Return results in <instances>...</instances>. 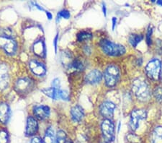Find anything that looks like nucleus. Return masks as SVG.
I'll list each match as a JSON object with an SVG mask.
<instances>
[{
	"instance_id": "1",
	"label": "nucleus",
	"mask_w": 162,
	"mask_h": 143,
	"mask_svg": "<svg viewBox=\"0 0 162 143\" xmlns=\"http://www.w3.org/2000/svg\"><path fill=\"white\" fill-rule=\"evenodd\" d=\"M132 90L136 97L140 101H147L150 98V90L146 82L140 78L134 80Z\"/></svg>"
},
{
	"instance_id": "2",
	"label": "nucleus",
	"mask_w": 162,
	"mask_h": 143,
	"mask_svg": "<svg viewBox=\"0 0 162 143\" xmlns=\"http://www.w3.org/2000/svg\"><path fill=\"white\" fill-rule=\"evenodd\" d=\"M99 45L104 53L109 56H119L125 53V49L123 46L113 43L111 41L104 39L100 41Z\"/></svg>"
},
{
	"instance_id": "3",
	"label": "nucleus",
	"mask_w": 162,
	"mask_h": 143,
	"mask_svg": "<svg viewBox=\"0 0 162 143\" xmlns=\"http://www.w3.org/2000/svg\"><path fill=\"white\" fill-rule=\"evenodd\" d=\"M104 76H105L106 84L110 88H112L118 82L119 77H120V71L115 65H109L105 69Z\"/></svg>"
},
{
	"instance_id": "4",
	"label": "nucleus",
	"mask_w": 162,
	"mask_h": 143,
	"mask_svg": "<svg viewBox=\"0 0 162 143\" xmlns=\"http://www.w3.org/2000/svg\"><path fill=\"white\" fill-rule=\"evenodd\" d=\"M161 61L157 59V58H154L150 61L146 65V72L147 75L151 79L156 80L159 78L160 74H161Z\"/></svg>"
},
{
	"instance_id": "5",
	"label": "nucleus",
	"mask_w": 162,
	"mask_h": 143,
	"mask_svg": "<svg viewBox=\"0 0 162 143\" xmlns=\"http://www.w3.org/2000/svg\"><path fill=\"white\" fill-rule=\"evenodd\" d=\"M102 132L107 142H112L114 139V126L109 119H105L101 125Z\"/></svg>"
},
{
	"instance_id": "6",
	"label": "nucleus",
	"mask_w": 162,
	"mask_h": 143,
	"mask_svg": "<svg viewBox=\"0 0 162 143\" xmlns=\"http://www.w3.org/2000/svg\"><path fill=\"white\" fill-rule=\"evenodd\" d=\"M0 48L9 55H13L17 51V43L10 37L0 36Z\"/></svg>"
},
{
	"instance_id": "7",
	"label": "nucleus",
	"mask_w": 162,
	"mask_h": 143,
	"mask_svg": "<svg viewBox=\"0 0 162 143\" xmlns=\"http://www.w3.org/2000/svg\"><path fill=\"white\" fill-rule=\"evenodd\" d=\"M33 81L28 77H23L18 79L15 83V88L17 93H27L30 91V90L33 88Z\"/></svg>"
},
{
	"instance_id": "8",
	"label": "nucleus",
	"mask_w": 162,
	"mask_h": 143,
	"mask_svg": "<svg viewBox=\"0 0 162 143\" xmlns=\"http://www.w3.org/2000/svg\"><path fill=\"white\" fill-rule=\"evenodd\" d=\"M146 117V111L145 110H133L131 114L130 126L131 129L135 131L139 127V121L143 120Z\"/></svg>"
},
{
	"instance_id": "9",
	"label": "nucleus",
	"mask_w": 162,
	"mask_h": 143,
	"mask_svg": "<svg viewBox=\"0 0 162 143\" xmlns=\"http://www.w3.org/2000/svg\"><path fill=\"white\" fill-rule=\"evenodd\" d=\"M9 80V68L6 64H0V91L4 90L8 86Z\"/></svg>"
},
{
	"instance_id": "10",
	"label": "nucleus",
	"mask_w": 162,
	"mask_h": 143,
	"mask_svg": "<svg viewBox=\"0 0 162 143\" xmlns=\"http://www.w3.org/2000/svg\"><path fill=\"white\" fill-rule=\"evenodd\" d=\"M115 107L116 106L114 105V103H112L110 101H105L101 104L99 110H100L101 114L104 117H105L106 119H110V118H111L113 116L114 110L115 109Z\"/></svg>"
},
{
	"instance_id": "11",
	"label": "nucleus",
	"mask_w": 162,
	"mask_h": 143,
	"mask_svg": "<svg viewBox=\"0 0 162 143\" xmlns=\"http://www.w3.org/2000/svg\"><path fill=\"white\" fill-rule=\"evenodd\" d=\"M29 67L34 75L42 77L46 73V68L42 63L37 60H31L29 62Z\"/></svg>"
},
{
	"instance_id": "12",
	"label": "nucleus",
	"mask_w": 162,
	"mask_h": 143,
	"mask_svg": "<svg viewBox=\"0 0 162 143\" xmlns=\"http://www.w3.org/2000/svg\"><path fill=\"white\" fill-rule=\"evenodd\" d=\"M38 123L33 116H28L27 119L25 134L27 136H33L38 132Z\"/></svg>"
},
{
	"instance_id": "13",
	"label": "nucleus",
	"mask_w": 162,
	"mask_h": 143,
	"mask_svg": "<svg viewBox=\"0 0 162 143\" xmlns=\"http://www.w3.org/2000/svg\"><path fill=\"white\" fill-rule=\"evenodd\" d=\"M33 112L37 118L40 119V120H44V119L48 118L51 110H50L48 106L40 105L35 106L33 109Z\"/></svg>"
},
{
	"instance_id": "14",
	"label": "nucleus",
	"mask_w": 162,
	"mask_h": 143,
	"mask_svg": "<svg viewBox=\"0 0 162 143\" xmlns=\"http://www.w3.org/2000/svg\"><path fill=\"white\" fill-rule=\"evenodd\" d=\"M10 108L5 102L0 103V122L5 124L10 118Z\"/></svg>"
},
{
	"instance_id": "15",
	"label": "nucleus",
	"mask_w": 162,
	"mask_h": 143,
	"mask_svg": "<svg viewBox=\"0 0 162 143\" xmlns=\"http://www.w3.org/2000/svg\"><path fill=\"white\" fill-rule=\"evenodd\" d=\"M71 116L74 122H80L84 116V109L79 105L74 106L70 110Z\"/></svg>"
},
{
	"instance_id": "16",
	"label": "nucleus",
	"mask_w": 162,
	"mask_h": 143,
	"mask_svg": "<svg viewBox=\"0 0 162 143\" xmlns=\"http://www.w3.org/2000/svg\"><path fill=\"white\" fill-rule=\"evenodd\" d=\"M102 78V75L100 72L97 69H94L86 75L85 80L87 83L96 84L101 81Z\"/></svg>"
},
{
	"instance_id": "17",
	"label": "nucleus",
	"mask_w": 162,
	"mask_h": 143,
	"mask_svg": "<svg viewBox=\"0 0 162 143\" xmlns=\"http://www.w3.org/2000/svg\"><path fill=\"white\" fill-rule=\"evenodd\" d=\"M34 54L40 57H45L46 54L45 43L43 41H38L33 46Z\"/></svg>"
},
{
	"instance_id": "18",
	"label": "nucleus",
	"mask_w": 162,
	"mask_h": 143,
	"mask_svg": "<svg viewBox=\"0 0 162 143\" xmlns=\"http://www.w3.org/2000/svg\"><path fill=\"white\" fill-rule=\"evenodd\" d=\"M60 90H61L60 89H57L51 87V88H49L42 89V90H41V92H42L43 94H45V95H47L48 97L51 98L52 99L57 100L58 98H60Z\"/></svg>"
},
{
	"instance_id": "19",
	"label": "nucleus",
	"mask_w": 162,
	"mask_h": 143,
	"mask_svg": "<svg viewBox=\"0 0 162 143\" xmlns=\"http://www.w3.org/2000/svg\"><path fill=\"white\" fill-rule=\"evenodd\" d=\"M152 142L162 143V127H156L152 132Z\"/></svg>"
},
{
	"instance_id": "20",
	"label": "nucleus",
	"mask_w": 162,
	"mask_h": 143,
	"mask_svg": "<svg viewBox=\"0 0 162 143\" xmlns=\"http://www.w3.org/2000/svg\"><path fill=\"white\" fill-rule=\"evenodd\" d=\"M54 137H55V134H54L53 128L48 127L46 129V132H45L43 141H44L45 143H53Z\"/></svg>"
},
{
	"instance_id": "21",
	"label": "nucleus",
	"mask_w": 162,
	"mask_h": 143,
	"mask_svg": "<svg viewBox=\"0 0 162 143\" xmlns=\"http://www.w3.org/2000/svg\"><path fill=\"white\" fill-rule=\"evenodd\" d=\"M143 39V37L141 35H131V36L129 37V42L131 44L132 46L135 48Z\"/></svg>"
},
{
	"instance_id": "22",
	"label": "nucleus",
	"mask_w": 162,
	"mask_h": 143,
	"mask_svg": "<svg viewBox=\"0 0 162 143\" xmlns=\"http://www.w3.org/2000/svg\"><path fill=\"white\" fill-rule=\"evenodd\" d=\"M92 34L87 31H81L77 35V40L79 42H82L84 41H89L92 38Z\"/></svg>"
},
{
	"instance_id": "23",
	"label": "nucleus",
	"mask_w": 162,
	"mask_h": 143,
	"mask_svg": "<svg viewBox=\"0 0 162 143\" xmlns=\"http://www.w3.org/2000/svg\"><path fill=\"white\" fill-rule=\"evenodd\" d=\"M71 67L76 71L81 72L84 69L83 62L79 59H74L71 63Z\"/></svg>"
},
{
	"instance_id": "24",
	"label": "nucleus",
	"mask_w": 162,
	"mask_h": 143,
	"mask_svg": "<svg viewBox=\"0 0 162 143\" xmlns=\"http://www.w3.org/2000/svg\"><path fill=\"white\" fill-rule=\"evenodd\" d=\"M66 132L63 130H59L56 135V143H66Z\"/></svg>"
},
{
	"instance_id": "25",
	"label": "nucleus",
	"mask_w": 162,
	"mask_h": 143,
	"mask_svg": "<svg viewBox=\"0 0 162 143\" xmlns=\"http://www.w3.org/2000/svg\"><path fill=\"white\" fill-rule=\"evenodd\" d=\"M0 143H9V135L6 130H0Z\"/></svg>"
},
{
	"instance_id": "26",
	"label": "nucleus",
	"mask_w": 162,
	"mask_h": 143,
	"mask_svg": "<svg viewBox=\"0 0 162 143\" xmlns=\"http://www.w3.org/2000/svg\"><path fill=\"white\" fill-rule=\"evenodd\" d=\"M70 17H71L70 12H69V11L67 10H63L61 11H60V12L58 13V15H57L58 19H60L62 17V18L67 20L70 18Z\"/></svg>"
},
{
	"instance_id": "27",
	"label": "nucleus",
	"mask_w": 162,
	"mask_h": 143,
	"mask_svg": "<svg viewBox=\"0 0 162 143\" xmlns=\"http://www.w3.org/2000/svg\"><path fill=\"white\" fill-rule=\"evenodd\" d=\"M153 94H154L155 98L158 100V101H162V88L161 87H157V88H156L154 91H153Z\"/></svg>"
},
{
	"instance_id": "28",
	"label": "nucleus",
	"mask_w": 162,
	"mask_h": 143,
	"mask_svg": "<svg viewBox=\"0 0 162 143\" xmlns=\"http://www.w3.org/2000/svg\"><path fill=\"white\" fill-rule=\"evenodd\" d=\"M60 98H61L64 101H69V93L66 92V91L60 90Z\"/></svg>"
},
{
	"instance_id": "29",
	"label": "nucleus",
	"mask_w": 162,
	"mask_h": 143,
	"mask_svg": "<svg viewBox=\"0 0 162 143\" xmlns=\"http://www.w3.org/2000/svg\"><path fill=\"white\" fill-rule=\"evenodd\" d=\"M151 35H152V28H149L146 34V42L148 45L151 44Z\"/></svg>"
},
{
	"instance_id": "30",
	"label": "nucleus",
	"mask_w": 162,
	"mask_h": 143,
	"mask_svg": "<svg viewBox=\"0 0 162 143\" xmlns=\"http://www.w3.org/2000/svg\"><path fill=\"white\" fill-rule=\"evenodd\" d=\"M52 87L57 89H60V80L58 78H55L52 81Z\"/></svg>"
},
{
	"instance_id": "31",
	"label": "nucleus",
	"mask_w": 162,
	"mask_h": 143,
	"mask_svg": "<svg viewBox=\"0 0 162 143\" xmlns=\"http://www.w3.org/2000/svg\"><path fill=\"white\" fill-rule=\"evenodd\" d=\"M30 143H45L44 141L42 139H40L38 136H34L33 138H32L31 142Z\"/></svg>"
},
{
	"instance_id": "32",
	"label": "nucleus",
	"mask_w": 162,
	"mask_h": 143,
	"mask_svg": "<svg viewBox=\"0 0 162 143\" xmlns=\"http://www.w3.org/2000/svg\"><path fill=\"white\" fill-rule=\"evenodd\" d=\"M58 34H57L55 38H54L53 40V45H54V48H55V53H57V43H58Z\"/></svg>"
},
{
	"instance_id": "33",
	"label": "nucleus",
	"mask_w": 162,
	"mask_h": 143,
	"mask_svg": "<svg viewBox=\"0 0 162 143\" xmlns=\"http://www.w3.org/2000/svg\"><path fill=\"white\" fill-rule=\"evenodd\" d=\"M84 51L86 54H90L91 52H92V50H91V48L89 46H85L84 48Z\"/></svg>"
},
{
	"instance_id": "34",
	"label": "nucleus",
	"mask_w": 162,
	"mask_h": 143,
	"mask_svg": "<svg viewBox=\"0 0 162 143\" xmlns=\"http://www.w3.org/2000/svg\"><path fill=\"white\" fill-rule=\"evenodd\" d=\"M112 30H114V27H115L116 23H117V18L116 17H112Z\"/></svg>"
},
{
	"instance_id": "35",
	"label": "nucleus",
	"mask_w": 162,
	"mask_h": 143,
	"mask_svg": "<svg viewBox=\"0 0 162 143\" xmlns=\"http://www.w3.org/2000/svg\"><path fill=\"white\" fill-rule=\"evenodd\" d=\"M45 14H46V16H47V18L48 20H51L52 17H53V15H52V14L50 12H48V11H46L45 12Z\"/></svg>"
},
{
	"instance_id": "36",
	"label": "nucleus",
	"mask_w": 162,
	"mask_h": 143,
	"mask_svg": "<svg viewBox=\"0 0 162 143\" xmlns=\"http://www.w3.org/2000/svg\"><path fill=\"white\" fill-rule=\"evenodd\" d=\"M102 11H103V13H104V15L106 16L107 15V9H106V6L105 4H102Z\"/></svg>"
},
{
	"instance_id": "37",
	"label": "nucleus",
	"mask_w": 162,
	"mask_h": 143,
	"mask_svg": "<svg viewBox=\"0 0 162 143\" xmlns=\"http://www.w3.org/2000/svg\"><path fill=\"white\" fill-rule=\"evenodd\" d=\"M34 5H35V6L36 8H38L39 10H42V11H44V9H43V8L42 7V6H40V5H38V4H37V3H34Z\"/></svg>"
},
{
	"instance_id": "38",
	"label": "nucleus",
	"mask_w": 162,
	"mask_h": 143,
	"mask_svg": "<svg viewBox=\"0 0 162 143\" xmlns=\"http://www.w3.org/2000/svg\"><path fill=\"white\" fill-rule=\"evenodd\" d=\"M156 4H159V5L162 6V1H157L156 2Z\"/></svg>"
},
{
	"instance_id": "39",
	"label": "nucleus",
	"mask_w": 162,
	"mask_h": 143,
	"mask_svg": "<svg viewBox=\"0 0 162 143\" xmlns=\"http://www.w3.org/2000/svg\"><path fill=\"white\" fill-rule=\"evenodd\" d=\"M66 143H73V142L71 140H67Z\"/></svg>"
},
{
	"instance_id": "40",
	"label": "nucleus",
	"mask_w": 162,
	"mask_h": 143,
	"mask_svg": "<svg viewBox=\"0 0 162 143\" xmlns=\"http://www.w3.org/2000/svg\"><path fill=\"white\" fill-rule=\"evenodd\" d=\"M120 123H119V124H118V132H119V130H120Z\"/></svg>"
},
{
	"instance_id": "41",
	"label": "nucleus",
	"mask_w": 162,
	"mask_h": 143,
	"mask_svg": "<svg viewBox=\"0 0 162 143\" xmlns=\"http://www.w3.org/2000/svg\"><path fill=\"white\" fill-rule=\"evenodd\" d=\"M104 143H110V142H107V141H106V142H104Z\"/></svg>"
},
{
	"instance_id": "42",
	"label": "nucleus",
	"mask_w": 162,
	"mask_h": 143,
	"mask_svg": "<svg viewBox=\"0 0 162 143\" xmlns=\"http://www.w3.org/2000/svg\"><path fill=\"white\" fill-rule=\"evenodd\" d=\"M161 80H162V73H161Z\"/></svg>"
}]
</instances>
